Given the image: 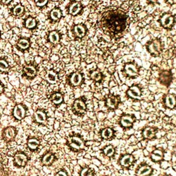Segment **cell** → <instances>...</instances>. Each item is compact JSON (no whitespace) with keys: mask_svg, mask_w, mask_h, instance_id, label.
Returning a JSON list of instances; mask_svg holds the SVG:
<instances>
[{"mask_svg":"<svg viewBox=\"0 0 176 176\" xmlns=\"http://www.w3.org/2000/svg\"><path fill=\"white\" fill-rule=\"evenodd\" d=\"M127 15L120 9H111L105 11L100 19V27L105 32L117 35L125 30Z\"/></svg>","mask_w":176,"mask_h":176,"instance_id":"cell-1","label":"cell"},{"mask_svg":"<svg viewBox=\"0 0 176 176\" xmlns=\"http://www.w3.org/2000/svg\"><path fill=\"white\" fill-rule=\"evenodd\" d=\"M17 131L15 128L12 127H8L4 129L3 131V138L6 141H11L15 138L16 136Z\"/></svg>","mask_w":176,"mask_h":176,"instance_id":"cell-2","label":"cell"},{"mask_svg":"<svg viewBox=\"0 0 176 176\" xmlns=\"http://www.w3.org/2000/svg\"><path fill=\"white\" fill-rule=\"evenodd\" d=\"M15 163L19 167H24L28 162V157L23 153L16 154L14 158Z\"/></svg>","mask_w":176,"mask_h":176,"instance_id":"cell-3","label":"cell"},{"mask_svg":"<svg viewBox=\"0 0 176 176\" xmlns=\"http://www.w3.org/2000/svg\"><path fill=\"white\" fill-rule=\"evenodd\" d=\"M13 115L18 120H22L25 117L26 110L22 105H17L15 106L13 111Z\"/></svg>","mask_w":176,"mask_h":176,"instance_id":"cell-4","label":"cell"},{"mask_svg":"<svg viewBox=\"0 0 176 176\" xmlns=\"http://www.w3.org/2000/svg\"><path fill=\"white\" fill-rule=\"evenodd\" d=\"M174 17L172 15L169 14H166L162 16L161 19L162 26L164 28H170V27L174 24Z\"/></svg>","mask_w":176,"mask_h":176,"instance_id":"cell-5","label":"cell"},{"mask_svg":"<svg viewBox=\"0 0 176 176\" xmlns=\"http://www.w3.org/2000/svg\"><path fill=\"white\" fill-rule=\"evenodd\" d=\"M149 50L152 54L158 55L161 50V43L159 40H154L149 46Z\"/></svg>","mask_w":176,"mask_h":176,"instance_id":"cell-6","label":"cell"},{"mask_svg":"<svg viewBox=\"0 0 176 176\" xmlns=\"http://www.w3.org/2000/svg\"><path fill=\"white\" fill-rule=\"evenodd\" d=\"M70 146L76 149H81L84 148L83 141L79 137H72L70 142Z\"/></svg>","mask_w":176,"mask_h":176,"instance_id":"cell-7","label":"cell"},{"mask_svg":"<svg viewBox=\"0 0 176 176\" xmlns=\"http://www.w3.org/2000/svg\"><path fill=\"white\" fill-rule=\"evenodd\" d=\"M74 108L76 111H78V112L83 113L86 111V104H85V103L82 100L78 99L74 101Z\"/></svg>","mask_w":176,"mask_h":176,"instance_id":"cell-8","label":"cell"},{"mask_svg":"<svg viewBox=\"0 0 176 176\" xmlns=\"http://www.w3.org/2000/svg\"><path fill=\"white\" fill-rule=\"evenodd\" d=\"M125 71H126L127 74L130 76H136L138 74V70L136 67L135 65L132 63L127 64L125 66Z\"/></svg>","mask_w":176,"mask_h":176,"instance_id":"cell-9","label":"cell"},{"mask_svg":"<svg viewBox=\"0 0 176 176\" xmlns=\"http://www.w3.org/2000/svg\"><path fill=\"white\" fill-rule=\"evenodd\" d=\"M160 82L164 84V85H169L171 82V74L169 72H167V71H164L162 73H161L160 76Z\"/></svg>","mask_w":176,"mask_h":176,"instance_id":"cell-10","label":"cell"},{"mask_svg":"<svg viewBox=\"0 0 176 176\" xmlns=\"http://www.w3.org/2000/svg\"><path fill=\"white\" fill-rule=\"evenodd\" d=\"M127 94H128V95L131 97L138 99V98L140 97L141 91L140 90V88L138 87L134 86V87H131L130 89L128 90Z\"/></svg>","mask_w":176,"mask_h":176,"instance_id":"cell-11","label":"cell"},{"mask_svg":"<svg viewBox=\"0 0 176 176\" xmlns=\"http://www.w3.org/2000/svg\"><path fill=\"white\" fill-rule=\"evenodd\" d=\"M152 171V169L150 167L147 165H144L138 169L137 175L138 176H146L149 175Z\"/></svg>","mask_w":176,"mask_h":176,"instance_id":"cell-12","label":"cell"},{"mask_svg":"<svg viewBox=\"0 0 176 176\" xmlns=\"http://www.w3.org/2000/svg\"><path fill=\"white\" fill-rule=\"evenodd\" d=\"M35 118L37 122H38L39 123H42L46 120V114L44 111L38 110L35 114Z\"/></svg>","mask_w":176,"mask_h":176,"instance_id":"cell-13","label":"cell"},{"mask_svg":"<svg viewBox=\"0 0 176 176\" xmlns=\"http://www.w3.org/2000/svg\"><path fill=\"white\" fill-rule=\"evenodd\" d=\"M70 81L74 86H79L82 81V75L79 72L74 73L70 79Z\"/></svg>","mask_w":176,"mask_h":176,"instance_id":"cell-14","label":"cell"},{"mask_svg":"<svg viewBox=\"0 0 176 176\" xmlns=\"http://www.w3.org/2000/svg\"><path fill=\"white\" fill-rule=\"evenodd\" d=\"M120 122H121L122 125H123V127H129L131 126L132 123H133V122H134V120H133V118L130 116H124L123 117H122Z\"/></svg>","mask_w":176,"mask_h":176,"instance_id":"cell-15","label":"cell"},{"mask_svg":"<svg viewBox=\"0 0 176 176\" xmlns=\"http://www.w3.org/2000/svg\"><path fill=\"white\" fill-rule=\"evenodd\" d=\"M133 162V158L130 155H126L122 158L120 160V164L123 167H128L131 165V164Z\"/></svg>","mask_w":176,"mask_h":176,"instance_id":"cell-16","label":"cell"},{"mask_svg":"<svg viewBox=\"0 0 176 176\" xmlns=\"http://www.w3.org/2000/svg\"><path fill=\"white\" fill-rule=\"evenodd\" d=\"M176 100L175 96L171 94H169L166 98V105L169 108H174L175 106Z\"/></svg>","mask_w":176,"mask_h":176,"instance_id":"cell-17","label":"cell"},{"mask_svg":"<svg viewBox=\"0 0 176 176\" xmlns=\"http://www.w3.org/2000/svg\"><path fill=\"white\" fill-rule=\"evenodd\" d=\"M74 32L79 37H83L86 35V28L82 25H77L74 27Z\"/></svg>","mask_w":176,"mask_h":176,"instance_id":"cell-18","label":"cell"},{"mask_svg":"<svg viewBox=\"0 0 176 176\" xmlns=\"http://www.w3.org/2000/svg\"><path fill=\"white\" fill-rule=\"evenodd\" d=\"M81 6L79 3H78V2L74 3V4L71 5L70 7V14H72L73 15H76L77 13L81 11Z\"/></svg>","mask_w":176,"mask_h":176,"instance_id":"cell-19","label":"cell"},{"mask_svg":"<svg viewBox=\"0 0 176 176\" xmlns=\"http://www.w3.org/2000/svg\"><path fill=\"white\" fill-rule=\"evenodd\" d=\"M54 158L55 157L52 154H47L42 158V163L45 165H49L53 162Z\"/></svg>","mask_w":176,"mask_h":176,"instance_id":"cell-20","label":"cell"},{"mask_svg":"<svg viewBox=\"0 0 176 176\" xmlns=\"http://www.w3.org/2000/svg\"><path fill=\"white\" fill-rule=\"evenodd\" d=\"M47 81L50 83H55L57 81V75L53 71H50L46 75Z\"/></svg>","mask_w":176,"mask_h":176,"instance_id":"cell-21","label":"cell"},{"mask_svg":"<svg viewBox=\"0 0 176 176\" xmlns=\"http://www.w3.org/2000/svg\"><path fill=\"white\" fill-rule=\"evenodd\" d=\"M24 72L28 76L33 77L35 76L37 71H36V69L33 66H26L24 67Z\"/></svg>","mask_w":176,"mask_h":176,"instance_id":"cell-22","label":"cell"},{"mask_svg":"<svg viewBox=\"0 0 176 176\" xmlns=\"http://www.w3.org/2000/svg\"><path fill=\"white\" fill-rule=\"evenodd\" d=\"M39 141L35 138H30L28 140V146L30 149H36L39 147Z\"/></svg>","mask_w":176,"mask_h":176,"instance_id":"cell-23","label":"cell"},{"mask_svg":"<svg viewBox=\"0 0 176 176\" xmlns=\"http://www.w3.org/2000/svg\"><path fill=\"white\" fill-rule=\"evenodd\" d=\"M163 158V153L161 150H155L154 151V153L151 154V158L154 161H160Z\"/></svg>","mask_w":176,"mask_h":176,"instance_id":"cell-24","label":"cell"},{"mask_svg":"<svg viewBox=\"0 0 176 176\" xmlns=\"http://www.w3.org/2000/svg\"><path fill=\"white\" fill-rule=\"evenodd\" d=\"M143 135H144V138H148V139H150V138L154 137L155 132L153 129H151L150 127H147L144 130Z\"/></svg>","mask_w":176,"mask_h":176,"instance_id":"cell-25","label":"cell"},{"mask_svg":"<svg viewBox=\"0 0 176 176\" xmlns=\"http://www.w3.org/2000/svg\"><path fill=\"white\" fill-rule=\"evenodd\" d=\"M49 39L50 42L54 43V44H56L59 42V34L57 33L55 31H53L52 32H50V37H49Z\"/></svg>","mask_w":176,"mask_h":176,"instance_id":"cell-26","label":"cell"},{"mask_svg":"<svg viewBox=\"0 0 176 176\" xmlns=\"http://www.w3.org/2000/svg\"><path fill=\"white\" fill-rule=\"evenodd\" d=\"M118 103V99L116 97H114V96L109 98V99H108L107 100V105L111 108H114L116 107Z\"/></svg>","mask_w":176,"mask_h":176,"instance_id":"cell-27","label":"cell"},{"mask_svg":"<svg viewBox=\"0 0 176 176\" xmlns=\"http://www.w3.org/2000/svg\"><path fill=\"white\" fill-rule=\"evenodd\" d=\"M52 100L54 103L56 105H59L63 101V96L59 93H56L52 96Z\"/></svg>","mask_w":176,"mask_h":176,"instance_id":"cell-28","label":"cell"},{"mask_svg":"<svg viewBox=\"0 0 176 176\" xmlns=\"http://www.w3.org/2000/svg\"><path fill=\"white\" fill-rule=\"evenodd\" d=\"M50 16L53 20H57L61 17V12L59 9H54L50 13Z\"/></svg>","mask_w":176,"mask_h":176,"instance_id":"cell-29","label":"cell"},{"mask_svg":"<svg viewBox=\"0 0 176 176\" xmlns=\"http://www.w3.org/2000/svg\"><path fill=\"white\" fill-rule=\"evenodd\" d=\"M18 46H19L20 48L25 50V49H27L28 48L29 46H30V43H29V42L28 40L21 39L18 43Z\"/></svg>","mask_w":176,"mask_h":176,"instance_id":"cell-30","label":"cell"},{"mask_svg":"<svg viewBox=\"0 0 176 176\" xmlns=\"http://www.w3.org/2000/svg\"><path fill=\"white\" fill-rule=\"evenodd\" d=\"M112 135H113V131L110 128H107L102 131V136L103 138H105V139L111 138L112 136Z\"/></svg>","mask_w":176,"mask_h":176,"instance_id":"cell-31","label":"cell"},{"mask_svg":"<svg viewBox=\"0 0 176 176\" xmlns=\"http://www.w3.org/2000/svg\"><path fill=\"white\" fill-rule=\"evenodd\" d=\"M36 26V21L35 19L32 17H29L26 21V26L28 28H32Z\"/></svg>","mask_w":176,"mask_h":176,"instance_id":"cell-32","label":"cell"},{"mask_svg":"<svg viewBox=\"0 0 176 176\" xmlns=\"http://www.w3.org/2000/svg\"><path fill=\"white\" fill-rule=\"evenodd\" d=\"M91 78L94 81H99L101 79L102 76H101V74L99 71H94V72H92V74H91Z\"/></svg>","mask_w":176,"mask_h":176,"instance_id":"cell-33","label":"cell"},{"mask_svg":"<svg viewBox=\"0 0 176 176\" xmlns=\"http://www.w3.org/2000/svg\"><path fill=\"white\" fill-rule=\"evenodd\" d=\"M104 153L107 156H111L114 154V149L112 146H108L105 148Z\"/></svg>","mask_w":176,"mask_h":176,"instance_id":"cell-34","label":"cell"},{"mask_svg":"<svg viewBox=\"0 0 176 176\" xmlns=\"http://www.w3.org/2000/svg\"><path fill=\"white\" fill-rule=\"evenodd\" d=\"M23 10H24V8H23L22 6L18 5L16 6V7L14 8V10H13V12H14V14L15 15H19L23 12Z\"/></svg>","mask_w":176,"mask_h":176,"instance_id":"cell-35","label":"cell"},{"mask_svg":"<svg viewBox=\"0 0 176 176\" xmlns=\"http://www.w3.org/2000/svg\"><path fill=\"white\" fill-rule=\"evenodd\" d=\"M8 65L4 60H0V70L5 72L8 70Z\"/></svg>","mask_w":176,"mask_h":176,"instance_id":"cell-36","label":"cell"},{"mask_svg":"<svg viewBox=\"0 0 176 176\" xmlns=\"http://www.w3.org/2000/svg\"><path fill=\"white\" fill-rule=\"evenodd\" d=\"M48 0H35L36 4L38 6H43L46 4Z\"/></svg>","mask_w":176,"mask_h":176,"instance_id":"cell-37","label":"cell"},{"mask_svg":"<svg viewBox=\"0 0 176 176\" xmlns=\"http://www.w3.org/2000/svg\"><path fill=\"white\" fill-rule=\"evenodd\" d=\"M92 174H91V173L88 169H85L81 172V176H90Z\"/></svg>","mask_w":176,"mask_h":176,"instance_id":"cell-38","label":"cell"},{"mask_svg":"<svg viewBox=\"0 0 176 176\" xmlns=\"http://www.w3.org/2000/svg\"><path fill=\"white\" fill-rule=\"evenodd\" d=\"M56 176H67V175L65 171H61L57 173V174H56Z\"/></svg>","mask_w":176,"mask_h":176,"instance_id":"cell-39","label":"cell"},{"mask_svg":"<svg viewBox=\"0 0 176 176\" xmlns=\"http://www.w3.org/2000/svg\"><path fill=\"white\" fill-rule=\"evenodd\" d=\"M11 1V0H2L3 3H4V4H8V3Z\"/></svg>","mask_w":176,"mask_h":176,"instance_id":"cell-40","label":"cell"},{"mask_svg":"<svg viewBox=\"0 0 176 176\" xmlns=\"http://www.w3.org/2000/svg\"><path fill=\"white\" fill-rule=\"evenodd\" d=\"M169 2L171 3V4H175L176 0H169Z\"/></svg>","mask_w":176,"mask_h":176,"instance_id":"cell-41","label":"cell"},{"mask_svg":"<svg viewBox=\"0 0 176 176\" xmlns=\"http://www.w3.org/2000/svg\"><path fill=\"white\" fill-rule=\"evenodd\" d=\"M2 92H3V87L0 85V94L2 93Z\"/></svg>","mask_w":176,"mask_h":176,"instance_id":"cell-42","label":"cell"},{"mask_svg":"<svg viewBox=\"0 0 176 176\" xmlns=\"http://www.w3.org/2000/svg\"><path fill=\"white\" fill-rule=\"evenodd\" d=\"M150 1L151 2H155L157 1V0H150Z\"/></svg>","mask_w":176,"mask_h":176,"instance_id":"cell-43","label":"cell"}]
</instances>
